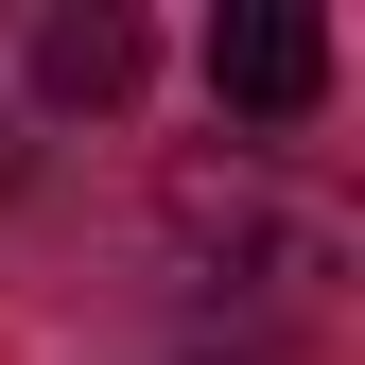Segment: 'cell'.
I'll return each instance as SVG.
<instances>
[{"label":"cell","instance_id":"1","mask_svg":"<svg viewBox=\"0 0 365 365\" xmlns=\"http://www.w3.org/2000/svg\"><path fill=\"white\" fill-rule=\"evenodd\" d=\"M209 105L226 122H313V105H331V18H296V0L209 18Z\"/></svg>","mask_w":365,"mask_h":365},{"label":"cell","instance_id":"2","mask_svg":"<svg viewBox=\"0 0 365 365\" xmlns=\"http://www.w3.org/2000/svg\"><path fill=\"white\" fill-rule=\"evenodd\" d=\"M140 53H157V35L122 18V0H70V18H35V87H53V105H87V122L140 87Z\"/></svg>","mask_w":365,"mask_h":365}]
</instances>
